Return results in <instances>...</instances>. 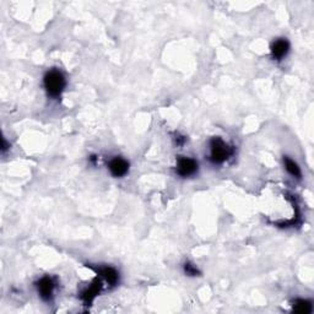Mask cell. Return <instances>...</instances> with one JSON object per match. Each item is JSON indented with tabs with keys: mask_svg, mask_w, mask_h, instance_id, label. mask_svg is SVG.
Here are the masks:
<instances>
[{
	"mask_svg": "<svg viewBox=\"0 0 314 314\" xmlns=\"http://www.w3.org/2000/svg\"><path fill=\"white\" fill-rule=\"evenodd\" d=\"M45 89L51 97H59L64 91L65 81L64 75L59 70H51L45 75Z\"/></svg>",
	"mask_w": 314,
	"mask_h": 314,
	"instance_id": "obj_1",
	"label": "cell"
},
{
	"mask_svg": "<svg viewBox=\"0 0 314 314\" xmlns=\"http://www.w3.org/2000/svg\"><path fill=\"white\" fill-rule=\"evenodd\" d=\"M232 149L222 139L215 138L210 143V160L214 163H223L231 156Z\"/></svg>",
	"mask_w": 314,
	"mask_h": 314,
	"instance_id": "obj_2",
	"label": "cell"
},
{
	"mask_svg": "<svg viewBox=\"0 0 314 314\" xmlns=\"http://www.w3.org/2000/svg\"><path fill=\"white\" fill-rule=\"evenodd\" d=\"M198 171V162L190 157H179L177 161V172L182 177L193 176Z\"/></svg>",
	"mask_w": 314,
	"mask_h": 314,
	"instance_id": "obj_3",
	"label": "cell"
},
{
	"mask_svg": "<svg viewBox=\"0 0 314 314\" xmlns=\"http://www.w3.org/2000/svg\"><path fill=\"white\" fill-rule=\"evenodd\" d=\"M108 169L112 176L117 177V178L124 177L129 172V162L122 157H114L109 161Z\"/></svg>",
	"mask_w": 314,
	"mask_h": 314,
	"instance_id": "obj_4",
	"label": "cell"
},
{
	"mask_svg": "<svg viewBox=\"0 0 314 314\" xmlns=\"http://www.w3.org/2000/svg\"><path fill=\"white\" fill-rule=\"evenodd\" d=\"M288 51H290V43L285 38H278L271 46L272 58L276 59V61H281V59L285 58Z\"/></svg>",
	"mask_w": 314,
	"mask_h": 314,
	"instance_id": "obj_5",
	"label": "cell"
},
{
	"mask_svg": "<svg viewBox=\"0 0 314 314\" xmlns=\"http://www.w3.org/2000/svg\"><path fill=\"white\" fill-rule=\"evenodd\" d=\"M38 292H40V296L42 297L45 301H49L53 296L54 291V282L51 277L45 276L41 278L37 283Z\"/></svg>",
	"mask_w": 314,
	"mask_h": 314,
	"instance_id": "obj_6",
	"label": "cell"
},
{
	"mask_svg": "<svg viewBox=\"0 0 314 314\" xmlns=\"http://www.w3.org/2000/svg\"><path fill=\"white\" fill-rule=\"evenodd\" d=\"M100 274L106 278V281H107L109 285H116L117 281H118V278H119L118 272H117L113 267H109V266L101 267Z\"/></svg>",
	"mask_w": 314,
	"mask_h": 314,
	"instance_id": "obj_7",
	"label": "cell"
},
{
	"mask_svg": "<svg viewBox=\"0 0 314 314\" xmlns=\"http://www.w3.org/2000/svg\"><path fill=\"white\" fill-rule=\"evenodd\" d=\"M283 163H285L286 171H287L291 176L296 177V178H301L302 176L301 168L298 167V165H297L293 160H291L290 157H285L283 158Z\"/></svg>",
	"mask_w": 314,
	"mask_h": 314,
	"instance_id": "obj_8",
	"label": "cell"
},
{
	"mask_svg": "<svg viewBox=\"0 0 314 314\" xmlns=\"http://www.w3.org/2000/svg\"><path fill=\"white\" fill-rule=\"evenodd\" d=\"M293 309L294 312L298 313H310L312 312V304H310V302L304 301V299H298V301L294 302Z\"/></svg>",
	"mask_w": 314,
	"mask_h": 314,
	"instance_id": "obj_9",
	"label": "cell"
},
{
	"mask_svg": "<svg viewBox=\"0 0 314 314\" xmlns=\"http://www.w3.org/2000/svg\"><path fill=\"white\" fill-rule=\"evenodd\" d=\"M184 271L187 272L188 275H190V276H194V275L198 274V269H196L193 264H189V263L184 265Z\"/></svg>",
	"mask_w": 314,
	"mask_h": 314,
	"instance_id": "obj_10",
	"label": "cell"
}]
</instances>
